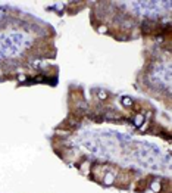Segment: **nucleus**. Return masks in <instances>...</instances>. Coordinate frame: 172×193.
<instances>
[{
	"mask_svg": "<svg viewBox=\"0 0 172 193\" xmlns=\"http://www.w3.org/2000/svg\"><path fill=\"white\" fill-rule=\"evenodd\" d=\"M103 181H105V184H107V186H109V184H112V183L115 181V175L113 174H106L105 178H103Z\"/></svg>",
	"mask_w": 172,
	"mask_h": 193,
	"instance_id": "obj_1",
	"label": "nucleus"
},
{
	"mask_svg": "<svg viewBox=\"0 0 172 193\" xmlns=\"http://www.w3.org/2000/svg\"><path fill=\"white\" fill-rule=\"evenodd\" d=\"M106 96H107V94H106V92H103V90H100V92H99V97H100V99H105Z\"/></svg>",
	"mask_w": 172,
	"mask_h": 193,
	"instance_id": "obj_4",
	"label": "nucleus"
},
{
	"mask_svg": "<svg viewBox=\"0 0 172 193\" xmlns=\"http://www.w3.org/2000/svg\"><path fill=\"white\" fill-rule=\"evenodd\" d=\"M122 103L125 105V106H131V105H132V102H131L130 99H128V97H124V100H122Z\"/></svg>",
	"mask_w": 172,
	"mask_h": 193,
	"instance_id": "obj_3",
	"label": "nucleus"
},
{
	"mask_svg": "<svg viewBox=\"0 0 172 193\" xmlns=\"http://www.w3.org/2000/svg\"><path fill=\"white\" fill-rule=\"evenodd\" d=\"M143 121H144V118H143V115H137L135 118H134V124L138 127V125H141L143 124Z\"/></svg>",
	"mask_w": 172,
	"mask_h": 193,
	"instance_id": "obj_2",
	"label": "nucleus"
}]
</instances>
